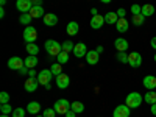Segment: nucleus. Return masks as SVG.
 Wrapping results in <instances>:
<instances>
[{"instance_id": "1", "label": "nucleus", "mask_w": 156, "mask_h": 117, "mask_svg": "<svg viewBox=\"0 0 156 117\" xmlns=\"http://www.w3.org/2000/svg\"><path fill=\"white\" fill-rule=\"evenodd\" d=\"M144 101V95H140L139 92H129L126 97H125V105L129 106L131 109H136L142 105Z\"/></svg>"}, {"instance_id": "2", "label": "nucleus", "mask_w": 156, "mask_h": 117, "mask_svg": "<svg viewBox=\"0 0 156 117\" xmlns=\"http://www.w3.org/2000/svg\"><path fill=\"white\" fill-rule=\"evenodd\" d=\"M44 47H45L47 55H50V56H58L62 51V45H59V42L53 41V39H47Z\"/></svg>"}, {"instance_id": "3", "label": "nucleus", "mask_w": 156, "mask_h": 117, "mask_svg": "<svg viewBox=\"0 0 156 117\" xmlns=\"http://www.w3.org/2000/svg\"><path fill=\"white\" fill-rule=\"evenodd\" d=\"M55 75L51 73V70L48 69H44V70H41L37 73V81H39V84H42L44 87L47 86V84H50V81H51V78H53Z\"/></svg>"}, {"instance_id": "4", "label": "nucleus", "mask_w": 156, "mask_h": 117, "mask_svg": "<svg viewBox=\"0 0 156 117\" xmlns=\"http://www.w3.org/2000/svg\"><path fill=\"white\" fill-rule=\"evenodd\" d=\"M53 108H55V111H56L58 114H66V112L72 108V105H70V103H69L66 98H59V100L55 101Z\"/></svg>"}, {"instance_id": "5", "label": "nucleus", "mask_w": 156, "mask_h": 117, "mask_svg": "<svg viewBox=\"0 0 156 117\" xmlns=\"http://www.w3.org/2000/svg\"><path fill=\"white\" fill-rule=\"evenodd\" d=\"M128 64L131 66L133 69H137L140 67V64H142V56L139 51H131V53L128 55Z\"/></svg>"}, {"instance_id": "6", "label": "nucleus", "mask_w": 156, "mask_h": 117, "mask_svg": "<svg viewBox=\"0 0 156 117\" xmlns=\"http://www.w3.org/2000/svg\"><path fill=\"white\" fill-rule=\"evenodd\" d=\"M23 66H25V59H22V58H19V56H12V58H9V61H8V67L12 69V70H17V72H19Z\"/></svg>"}, {"instance_id": "7", "label": "nucleus", "mask_w": 156, "mask_h": 117, "mask_svg": "<svg viewBox=\"0 0 156 117\" xmlns=\"http://www.w3.org/2000/svg\"><path fill=\"white\" fill-rule=\"evenodd\" d=\"M16 8L20 11V14H25V12L31 11L33 2H31V0H17V2H16Z\"/></svg>"}, {"instance_id": "8", "label": "nucleus", "mask_w": 156, "mask_h": 117, "mask_svg": "<svg viewBox=\"0 0 156 117\" xmlns=\"http://www.w3.org/2000/svg\"><path fill=\"white\" fill-rule=\"evenodd\" d=\"M36 37H37V31H36V28L34 27H28L23 30V39H25V42H34L36 41Z\"/></svg>"}, {"instance_id": "9", "label": "nucleus", "mask_w": 156, "mask_h": 117, "mask_svg": "<svg viewBox=\"0 0 156 117\" xmlns=\"http://www.w3.org/2000/svg\"><path fill=\"white\" fill-rule=\"evenodd\" d=\"M129 114H131V108L126 105H119V106H115L112 115L114 117H129Z\"/></svg>"}, {"instance_id": "10", "label": "nucleus", "mask_w": 156, "mask_h": 117, "mask_svg": "<svg viewBox=\"0 0 156 117\" xmlns=\"http://www.w3.org/2000/svg\"><path fill=\"white\" fill-rule=\"evenodd\" d=\"M105 16H92V19H90V28H94V30H100L103 25H105Z\"/></svg>"}, {"instance_id": "11", "label": "nucleus", "mask_w": 156, "mask_h": 117, "mask_svg": "<svg viewBox=\"0 0 156 117\" xmlns=\"http://www.w3.org/2000/svg\"><path fill=\"white\" fill-rule=\"evenodd\" d=\"M84 58H86V62H87V64H90V66H95V64L98 62L100 53H98L97 50H89Z\"/></svg>"}, {"instance_id": "12", "label": "nucleus", "mask_w": 156, "mask_h": 117, "mask_svg": "<svg viewBox=\"0 0 156 117\" xmlns=\"http://www.w3.org/2000/svg\"><path fill=\"white\" fill-rule=\"evenodd\" d=\"M87 51H89V50H87V47H86L84 42H78V44H75L73 55H75L76 58H83V56H86Z\"/></svg>"}, {"instance_id": "13", "label": "nucleus", "mask_w": 156, "mask_h": 117, "mask_svg": "<svg viewBox=\"0 0 156 117\" xmlns=\"http://www.w3.org/2000/svg\"><path fill=\"white\" fill-rule=\"evenodd\" d=\"M142 83H144V87H145V89L154 90V89H156V76H154V75H147V76H144Z\"/></svg>"}, {"instance_id": "14", "label": "nucleus", "mask_w": 156, "mask_h": 117, "mask_svg": "<svg viewBox=\"0 0 156 117\" xmlns=\"http://www.w3.org/2000/svg\"><path fill=\"white\" fill-rule=\"evenodd\" d=\"M69 84H70V78H69V75L61 73V75L56 76V86H58L59 89H66Z\"/></svg>"}, {"instance_id": "15", "label": "nucleus", "mask_w": 156, "mask_h": 117, "mask_svg": "<svg viewBox=\"0 0 156 117\" xmlns=\"http://www.w3.org/2000/svg\"><path fill=\"white\" fill-rule=\"evenodd\" d=\"M37 86H39L37 78H28V80L25 81V84H23V87H25L27 92H34V90L37 89Z\"/></svg>"}, {"instance_id": "16", "label": "nucleus", "mask_w": 156, "mask_h": 117, "mask_svg": "<svg viewBox=\"0 0 156 117\" xmlns=\"http://www.w3.org/2000/svg\"><path fill=\"white\" fill-rule=\"evenodd\" d=\"M44 23L47 25V27H55V25L58 23V16L53 14V12H47V14L44 16Z\"/></svg>"}, {"instance_id": "17", "label": "nucleus", "mask_w": 156, "mask_h": 117, "mask_svg": "<svg viewBox=\"0 0 156 117\" xmlns=\"http://www.w3.org/2000/svg\"><path fill=\"white\" fill-rule=\"evenodd\" d=\"M30 16H31L33 19L44 17V16H45V12H44L42 5H33V8H31V11H30Z\"/></svg>"}, {"instance_id": "18", "label": "nucleus", "mask_w": 156, "mask_h": 117, "mask_svg": "<svg viewBox=\"0 0 156 117\" xmlns=\"http://www.w3.org/2000/svg\"><path fill=\"white\" fill-rule=\"evenodd\" d=\"M115 28H117V31H119V33H125L129 28V22L125 17H120L119 20H117V23H115Z\"/></svg>"}, {"instance_id": "19", "label": "nucleus", "mask_w": 156, "mask_h": 117, "mask_svg": "<svg viewBox=\"0 0 156 117\" xmlns=\"http://www.w3.org/2000/svg\"><path fill=\"white\" fill-rule=\"evenodd\" d=\"M114 47L117 48V51H126L128 50V41L123 37H117L114 41Z\"/></svg>"}, {"instance_id": "20", "label": "nucleus", "mask_w": 156, "mask_h": 117, "mask_svg": "<svg viewBox=\"0 0 156 117\" xmlns=\"http://www.w3.org/2000/svg\"><path fill=\"white\" fill-rule=\"evenodd\" d=\"M66 31H67L69 36L78 34V31H80V25H78V22H69L67 27H66Z\"/></svg>"}, {"instance_id": "21", "label": "nucleus", "mask_w": 156, "mask_h": 117, "mask_svg": "<svg viewBox=\"0 0 156 117\" xmlns=\"http://www.w3.org/2000/svg\"><path fill=\"white\" fill-rule=\"evenodd\" d=\"M119 19H120V17L117 16V12H109V11H108L106 14H105V22H106L108 25H115Z\"/></svg>"}, {"instance_id": "22", "label": "nucleus", "mask_w": 156, "mask_h": 117, "mask_svg": "<svg viewBox=\"0 0 156 117\" xmlns=\"http://www.w3.org/2000/svg\"><path fill=\"white\" fill-rule=\"evenodd\" d=\"M25 109H27L28 114H33V115H34V114H37L39 111H41V105H39L37 101H30L28 106L25 108Z\"/></svg>"}, {"instance_id": "23", "label": "nucleus", "mask_w": 156, "mask_h": 117, "mask_svg": "<svg viewBox=\"0 0 156 117\" xmlns=\"http://www.w3.org/2000/svg\"><path fill=\"white\" fill-rule=\"evenodd\" d=\"M140 14H142V16H145V17L153 16V14H154V6L150 5V3L144 5V6H142V9H140Z\"/></svg>"}, {"instance_id": "24", "label": "nucleus", "mask_w": 156, "mask_h": 117, "mask_svg": "<svg viewBox=\"0 0 156 117\" xmlns=\"http://www.w3.org/2000/svg\"><path fill=\"white\" fill-rule=\"evenodd\" d=\"M37 66V58L34 55H30L28 58H25V67L28 69H34Z\"/></svg>"}, {"instance_id": "25", "label": "nucleus", "mask_w": 156, "mask_h": 117, "mask_svg": "<svg viewBox=\"0 0 156 117\" xmlns=\"http://www.w3.org/2000/svg\"><path fill=\"white\" fill-rule=\"evenodd\" d=\"M144 100L148 103V105H154L156 103V92L154 90H148V92L144 95Z\"/></svg>"}, {"instance_id": "26", "label": "nucleus", "mask_w": 156, "mask_h": 117, "mask_svg": "<svg viewBox=\"0 0 156 117\" xmlns=\"http://www.w3.org/2000/svg\"><path fill=\"white\" fill-rule=\"evenodd\" d=\"M25 48H27V51H28V55H37L39 53V47L34 44V42H28L27 44V47H25Z\"/></svg>"}, {"instance_id": "27", "label": "nucleus", "mask_w": 156, "mask_h": 117, "mask_svg": "<svg viewBox=\"0 0 156 117\" xmlns=\"http://www.w3.org/2000/svg\"><path fill=\"white\" fill-rule=\"evenodd\" d=\"M136 27H140V25H144V22H145V16H142V14H136V16H133V20H131Z\"/></svg>"}, {"instance_id": "28", "label": "nucleus", "mask_w": 156, "mask_h": 117, "mask_svg": "<svg viewBox=\"0 0 156 117\" xmlns=\"http://www.w3.org/2000/svg\"><path fill=\"white\" fill-rule=\"evenodd\" d=\"M61 66H62V64H59V62H56V64H51L50 70H51V73H53L55 76H58V75H61V73H62V69H61Z\"/></svg>"}, {"instance_id": "29", "label": "nucleus", "mask_w": 156, "mask_h": 117, "mask_svg": "<svg viewBox=\"0 0 156 117\" xmlns=\"http://www.w3.org/2000/svg\"><path fill=\"white\" fill-rule=\"evenodd\" d=\"M56 59H58V62H59V64H66V62L69 61V53H67V51H64V50H62L61 53L56 56Z\"/></svg>"}, {"instance_id": "30", "label": "nucleus", "mask_w": 156, "mask_h": 117, "mask_svg": "<svg viewBox=\"0 0 156 117\" xmlns=\"http://www.w3.org/2000/svg\"><path fill=\"white\" fill-rule=\"evenodd\" d=\"M31 20H33V17L30 16V12H25V14H20V17H19V22H20V23H23V25H28Z\"/></svg>"}, {"instance_id": "31", "label": "nucleus", "mask_w": 156, "mask_h": 117, "mask_svg": "<svg viewBox=\"0 0 156 117\" xmlns=\"http://www.w3.org/2000/svg\"><path fill=\"white\" fill-rule=\"evenodd\" d=\"M72 109H73L76 114H80V112L84 111V105H83L81 101H73V103H72Z\"/></svg>"}, {"instance_id": "32", "label": "nucleus", "mask_w": 156, "mask_h": 117, "mask_svg": "<svg viewBox=\"0 0 156 117\" xmlns=\"http://www.w3.org/2000/svg\"><path fill=\"white\" fill-rule=\"evenodd\" d=\"M115 58H117V61L122 62V64H128V55L125 53V51H119Z\"/></svg>"}, {"instance_id": "33", "label": "nucleus", "mask_w": 156, "mask_h": 117, "mask_svg": "<svg viewBox=\"0 0 156 117\" xmlns=\"http://www.w3.org/2000/svg\"><path fill=\"white\" fill-rule=\"evenodd\" d=\"M61 45H62V50H64V51H67V53H69V51H73V48H75V44H72L70 41L62 42Z\"/></svg>"}, {"instance_id": "34", "label": "nucleus", "mask_w": 156, "mask_h": 117, "mask_svg": "<svg viewBox=\"0 0 156 117\" xmlns=\"http://www.w3.org/2000/svg\"><path fill=\"white\" fill-rule=\"evenodd\" d=\"M25 109H22V108H16L14 111L11 112V117H25Z\"/></svg>"}, {"instance_id": "35", "label": "nucleus", "mask_w": 156, "mask_h": 117, "mask_svg": "<svg viewBox=\"0 0 156 117\" xmlns=\"http://www.w3.org/2000/svg\"><path fill=\"white\" fill-rule=\"evenodd\" d=\"M0 111H2V114H9V112H12L14 109L11 108V105H9V103H3V105L0 106Z\"/></svg>"}, {"instance_id": "36", "label": "nucleus", "mask_w": 156, "mask_h": 117, "mask_svg": "<svg viewBox=\"0 0 156 117\" xmlns=\"http://www.w3.org/2000/svg\"><path fill=\"white\" fill-rule=\"evenodd\" d=\"M58 112L55 111V108H47V109H44V117H55Z\"/></svg>"}, {"instance_id": "37", "label": "nucleus", "mask_w": 156, "mask_h": 117, "mask_svg": "<svg viewBox=\"0 0 156 117\" xmlns=\"http://www.w3.org/2000/svg\"><path fill=\"white\" fill-rule=\"evenodd\" d=\"M0 103H2V105H3V103H9V94L8 92H2V94H0Z\"/></svg>"}, {"instance_id": "38", "label": "nucleus", "mask_w": 156, "mask_h": 117, "mask_svg": "<svg viewBox=\"0 0 156 117\" xmlns=\"http://www.w3.org/2000/svg\"><path fill=\"white\" fill-rule=\"evenodd\" d=\"M140 9H142V6H139V5H136V3H134V5L131 6V14H133V16L140 14Z\"/></svg>"}, {"instance_id": "39", "label": "nucleus", "mask_w": 156, "mask_h": 117, "mask_svg": "<svg viewBox=\"0 0 156 117\" xmlns=\"http://www.w3.org/2000/svg\"><path fill=\"white\" fill-rule=\"evenodd\" d=\"M125 14H126L125 8H119V9H117V16H119V17H125Z\"/></svg>"}, {"instance_id": "40", "label": "nucleus", "mask_w": 156, "mask_h": 117, "mask_svg": "<svg viewBox=\"0 0 156 117\" xmlns=\"http://www.w3.org/2000/svg\"><path fill=\"white\" fill-rule=\"evenodd\" d=\"M64 115H66V117H75V115H76V112H75V111H73V109L70 108V109H69V111H67L66 114H64Z\"/></svg>"}, {"instance_id": "41", "label": "nucleus", "mask_w": 156, "mask_h": 117, "mask_svg": "<svg viewBox=\"0 0 156 117\" xmlns=\"http://www.w3.org/2000/svg\"><path fill=\"white\" fill-rule=\"evenodd\" d=\"M28 70H30L28 67H25V66H23V67L19 70V73H20V75H28Z\"/></svg>"}, {"instance_id": "42", "label": "nucleus", "mask_w": 156, "mask_h": 117, "mask_svg": "<svg viewBox=\"0 0 156 117\" xmlns=\"http://www.w3.org/2000/svg\"><path fill=\"white\" fill-rule=\"evenodd\" d=\"M28 78H37V75H36L34 69H30V70H28Z\"/></svg>"}, {"instance_id": "43", "label": "nucleus", "mask_w": 156, "mask_h": 117, "mask_svg": "<svg viewBox=\"0 0 156 117\" xmlns=\"http://www.w3.org/2000/svg\"><path fill=\"white\" fill-rule=\"evenodd\" d=\"M150 111H151L153 115H156V103H154V105H150Z\"/></svg>"}, {"instance_id": "44", "label": "nucleus", "mask_w": 156, "mask_h": 117, "mask_svg": "<svg viewBox=\"0 0 156 117\" xmlns=\"http://www.w3.org/2000/svg\"><path fill=\"white\" fill-rule=\"evenodd\" d=\"M150 44H151V47L156 50V36L154 37H151V41H150Z\"/></svg>"}, {"instance_id": "45", "label": "nucleus", "mask_w": 156, "mask_h": 117, "mask_svg": "<svg viewBox=\"0 0 156 117\" xmlns=\"http://www.w3.org/2000/svg\"><path fill=\"white\" fill-rule=\"evenodd\" d=\"M33 5H42V0H31Z\"/></svg>"}, {"instance_id": "46", "label": "nucleus", "mask_w": 156, "mask_h": 117, "mask_svg": "<svg viewBox=\"0 0 156 117\" xmlns=\"http://www.w3.org/2000/svg\"><path fill=\"white\" fill-rule=\"evenodd\" d=\"M90 12H92V16H97L98 12H97V8H90Z\"/></svg>"}, {"instance_id": "47", "label": "nucleus", "mask_w": 156, "mask_h": 117, "mask_svg": "<svg viewBox=\"0 0 156 117\" xmlns=\"http://www.w3.org/2000/svg\"><path fill=\"white\" fill-rule=\"evenodd\" d=\"M0 17H2V19L5 17V9H3V8H2V9H0Z\"/></svg>"}, {"instance_id": "48", "label": "nucleus", "mask_w": 156, "mask_h": 117, "mask_svg": "<svg viewBox=\"0 0 156 117\" xmlns=\"http://www.w3.org/2000/svg\"><path fill=\"white\" fill-rule=\"evenodd\" d=\"M95 50H97V51H98V53H101V51H103V47H101V45H98V47H97V48H95Z\"/></svg>"}, {"instance_id": "49", "label": "nucleus", "mask_w": 156, "mask_h": 117, "mask_svg": "<svg viewBox=\"0 0 156 117\" xmlns=\"http://www.w3.org/2000/svg\"><path fill=\"white\" fill-rule=\"evenodd\" d=\"M0 5H2V6H3V5H6V0H0Z\"/></svg>"}, {"instance_id": "50", "label": "nucleus", "mask_w": 156, "mask_h": 117, "mask_svg": "<svg viewBox=\"0 0 156 117\" xmlns=\"http://www.w3.org/2000/svg\"><path fill=\"white\" fill-rule=\"evenodd\" d=\"M100 2H101V3H109L111 0H100Z\"/></svg>"}, {"instance_id": "51", "label": "nucleus", "mask_w": 156, "mask_h": 117, "mask_svg": "<svg viewBox=\"0 0 156 117\" xmlns=\"http://www.w3.org/2000/svg\"><path fill=\"white\" fill-rule=\"evenodd\" d=\"M0 117H9V114H2V115H0Z\"/></svg>"}, {"instance_id": "52", "label": "nucleus", "mask_w": 156, "mask_h": 117, "mask_svg": "<svg viewBox=\"0 0 156 117\" xmlns=\"http://www.w3.org/2000/svg\"><path fill=\"white\" fill-rule=\"evenodd\" d=\"M36 117H44V115H36Z\"/></svg>"}, {"instance_id": "53", "label": "nucleus", "mask_w": 156, "mask_h": 117, "mask_svg": "<svg viewBox=\"0 0 156 117\" xmlns=\"http://www.w3.org/2000/svg\"><path fill=\"white\" fill-rule=\"evenodd\" d=\"M153 59H154V61H156V55H154V58H153Z\"/></svg>"}]
</instances>
